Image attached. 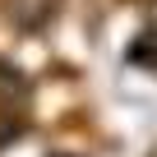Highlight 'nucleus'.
<instances>
[{"label": "nucleus", "mask_w": 157, "mask_h": 157, "mask_svg": "<svg viewBox=\"0 0 157 157\" xmlns=\"http://www.w3.org/2000/svg\"><path fill=\"white\" fill-rule=\"evenodd\" d=\"M10 14L19 28H42L56 14V0H10Z\"/></svg>", "instance_id": "obj_1"}]
</instances>
